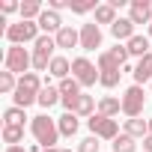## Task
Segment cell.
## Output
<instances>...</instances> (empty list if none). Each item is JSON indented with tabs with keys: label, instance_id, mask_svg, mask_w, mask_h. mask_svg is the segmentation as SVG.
Here are the masks:
<instances>
[{
	"label": "cell",
	"instance_id": "obj_1",
	"mask_svg": "<svg viewBox=\"0 0 152 152\" xmlns=\"http://www.w3.org/2000/svg\"><path fill=\"white\" fill-rule=\"evenodd\" d=\"M30 131H33V137H36V143H39L42 149H54V146H57V140H60L57 119H51L48 113H39V116H33V122H30Z\"/></svg>",
	"mask_w": 152,
	"mask_h": 152
},
{
	"label": "cell",
	"instance_id": "obj_2",
	"mask_svg": "<svg viewBox=\"0 0 152 152\" xmlns=\"http://www.w3.org/2000/svg\"><path fill=\"white\" fill-rule=\"evenodd\" d=\"M119 78H122V66H119L107 51H102V54H99V84L107 87V90H113V87L119 84Z\"/></svg>",
	"mask_w": 152,
	"mask_h": 152
},
{
	"label": "cell",
	"instance_id": "obj_3",
	"mask_svg": "<svg viewBox=\"0 0 152 152\" xmlns=\"http://www.w3.org/2000/svg\"><path fill=\"white\" fill-rule=\"evenodd\" d=\"M3 66L12 75H27V69L33 66V54H27L24 45H9V51L3 57Z\"/></svg>",
	"mask_w": 152,
	"mask_h": 152
},
{
	"label": "cell",
	"instance_id": "obj_4",
	"mask_svg": "<svg viewBox=\"0 0 152 152\" xmlns=\"http://www.w3.org/2000/svg\"><path fill=\"white\" fill-rule=\"evenodd\" d=\"M6 39L12 45H27V42H39V24L36 21H18V24H9L6 27Z\"/></svg>",
	"mask_w": 152,
	"mask_h": 152
},
{
	"label": "cell",
	"instance_id": "obj_5",
	"mask_svg": "<svg viewBox=\"0 0 152 152\" xmlns=\"http://www.w3.org/2000/svg\"><path fill=\"white\" fill-rule=\"evenodd\" d=\"M54 48H57V39L54 36H39V42L33 45V69L36 72H45L54 60Z\"/></svg>",
	"mask_w": 152,
	"mask_h": 152
},
{
	"label": "cell",
	"instance_id": "obj_6",
	"mask_svg": "<svg viewBox=\"0 0 152 152\" xmlns=\"http://www.w3.org/2000/svg\"><path fill=\"white\" fill-rule=\"evenodd\" d=\"M143 104H146V96H143V87H128L125 93H122V113L128 116V119H134V116H140L143 113Z\"/></svg>",
	"mask_w": 152,
	"mask_h": 152
},
{
	"label": "cell",
	"instance_id": "obj_7",
	"mask_svg": "<svg viewBox=\"0 0 152 152\" xmlns=\"http://www.w3.org/2000/svg\"><path fill=\"white\" fill-rule=\"evenodd\" d=\"M72 78L78 81L81 87H93L99 81V69L87 60V57H78V60H72Z\"/></svg>",
	"mask_w": 152,
	"mask_h": 152
},
{
	"label": "cell",
	"instance_id": "obj_8",
	"mask_svg": "<svg viewBox=\"0 0 152 152\" xmlns=\"http://www.w3.org/2000/svg\"><path fill=\"white\" fill-rule=\"evenodd\" d=\"M87 125H90V131H93L96 137H102V140H116V137H119L116 119H107V116H102V113H96L93 119H87Z\"/></svg>",
	"mask_w": 152,
	"mask_h": 152
},
{
	"label": "cell",
	"instance_id": "obj_9",
	"mask_svg": "<svg viewBox=\"0 0 152 152\" xmlns=\"http://www.w3.org/2000/svg\"><path fill=\"white\" fill-rule=\"evenodd\" d=\"M128 18L134 24H152V3L149 0H131L128 3Z\"/></svg>",
	"mask_w": 152,
	"mask_h": 152
},
{
	"label": "cell",
	"instance_id": "obj_10",
	"mask_svg": "<svg viewBox=\"0 0 152 152\" xmlns=\"http://www.w3.org/2000/svg\"><path fill=\"white\" fill-rule=\"evenodd\" d=\"M81 48H84V51H96V48H102V30H99L96 21H90V24L81 27Z\"/></svg>",
	"mask_w": 152,
	"mask_h": 152
},
{
	"label": "cell",
	"instance_id": "obj_11",
	"mask_svg": "<svg viewBox=\"0 0 152 152\" xmlns=\"http://www.w3.org/2000/svg\"><path fill=\"white\" fill-rule=\"evenodd\" d=\"M36 24H39V30H45V36H51V33L57 36V33L66 27V24H63V18H60V12H54V9H45V12L39 15V21H36Z\"/></svg>",
	"mask_w": 152,
	"mask_h": 152
},
{
	"label": "cell",
	"instance_id": "obj_12",
	"mask_svg": "<svg viewBox=\"0 0 152 152\" xmlns=\"http://www.w3.org/2000/svg\"><path fill=\"white\" fill-rule=\"evenodd\" d=\"M110 36H113L116 42L134 39V36H137V33H134V21H131V18H116V24L110 27Z\"/></svg>",
	"mask_w": 152,
	"mask_h": 152
},
{
	"label": "cell",
	"instance_id": "obj_13",
	"mask_svg": "<svg viewBox=\"0 0 152 152\" xmlns=\"http://www.w3.org/2000/svg\"><path fill=\"white\" fill-rule=\"evenodd\" d=\"M72 113L75 116H96V99L93 96H87V93H81L78 99H75V107H72Z\"/></svg>",
	"mask_w": 152,
	"mask_h": 152
},
{
	"label": "cell",
	"instance_id": "obj_14",
	"mask_svg": "<svg viewBox=\"0 0 152 152\" xmlns=\"http://www.w3.org/2000/svg\"><path fill=\"white\" fill-rule=\"evenodd\" d=\"M54 39H57V48H78L81 45V33L75 27H63Z\"/></svg>",
	"mask_w": 152,
	"mask_h": 152
},
{
	"label": "cell",
	"instance_id": "obj_15",
	"mask_svg": "<svg viewBox=\"0 0 152 152\" xmlns=\"http://www.w3.org/2000/svg\"><path fill=\"white\" fill-rule=\"evenodd\" d=\"M152 84V54H146L140 63H137V69H134V84L137 87H143V84Z\"/></svg>",
	"mask_w": 152,
	"mask_h": 152
},
{
	"label": "cell",
	"instance_id": "obj_16",
	"mask_svg": "<svg viewBox=\"0 0 152 152\" xmlns=\"http://www.w3.org/2000/svg\"><path fill=\"white\" fill-rule=\"evenodd\" d=\"M125 48H128V57H140V60H143L146 54H152V51H149V39H146V36H134V39H128V42H125Z\"/></svg>",
	"mask_w": 152,
	"mask_h": 152
},
{
	"label": "cell",
	"instance_id": "obj_17",
	"mask_svg": "<svg viewBox=\"0 0 152 152\" xmlns=\"http://www.w3.org/2000/svg\"><path fill=\"white\" fill-rule=\"evenodd\" d=\"M57 128H60V137H75L78 134V116L75 113H63L57 119Z\"/></svg>",
	"mask_w": 152,
	"mask_h": 152
},
{
	"label": "cell",
	"instance_id": "obj_18",
	"mask_svg": "<svg viewBox=\"0 0 152 152\" xmlns=\"http://www.w3.org/2000/svg\"><path fill=\"white\" fill-rule=\"evenodd\" d=\"M122 110V99H113V96H104L102 102H99V113L102 116H107V119H113L116 113Z\"/></svg>",
	"mask_w": 152,
	"mask_h": 152
},
{
	"label": "cell",
	"instance_id": "obj_19",
	"mask_svg": "<svg viewBox=\"0 0 152 152\" xmlns=\"http://www.w3.org/2000/svg\"><path fill=\"white\" fill-rule=\"evenodd\" d=\"M125 134L128 137H146L149 134V119H140V116L125 119Z\"/></svg>",
	"mask_w": 152,
	"mask_h": 152
},
{
	"label": "cell",
	"instance_id": "obj_20",
	"mask_svg": "<svg viewBox=\"0 0 152 152\" xmlns=\"http://www.w3.org/2000/svg\"><path fill=\"white\" fill-rule=\"evenodd\" d=\"M42 12L45 9H42L39 0H24V3H21V21H39Z\"/></svg>",
	"mask_w": 152,
	"mask_h": 152
},
{
	"label": "cell",
	"instance_id": "obj_21",
	"mask_svg": "<svg viewBox=\"0 0 152 152\" xmlns=\"http://www.w3.org/2000/svg\"><path fill=\"white\" fill-rule=\"evenodd\" d=\"M48 72L54 75V78L66 81V78H69V72H72V63H69L66 57H54V60H51V66H48Z\"/></svg>",
	"mask_w": 152,
	"mask_h": 152
},
{
	"label": "cell",
	"instance_id": "obj_22",
	"mask_svg": "<svg viewBox=\"0 0 152 152\" xmlns=\"http://www.w3.org/2000/svg\"><path fill=\"white\" fill-rule=\"evenodd\" d=\"M96 24H116V9L110 6V3H99V9H96Z\"/></svg>",
	"mask_w": 152,
	"mask_h": 152
},
{
	"label": "cell",
	"instance_id": "obj_23",
	"mask_svg": "<svg viewBox=\"0 0 152 152\" xmlns=\"http://www.w3.org/2000/svg\"><path fill=\"white\" fill-rule=\"evenodd\" d=\"M57 102H63L60 90H57V87H51V84H48V87H42V93H39V104H42V107H54Z\"/></svg>",
	"mask_w": 152,
	"mask_h": 152
},
{
	"label": "cell",
	"instance_id": "obj_24",
	"mask_svg": "<svg viewBox=\"0 0 152 152\" xmlns=\"http://www.w3.org/2000/svg\"><path fill=\"white\" fill-rule=\"evenodd\" d=\"M18 87L21 90H30V93H42V81H39V75L36 72H27V75H21V78H18Z\"/></svg>",
	"mask_w": 152,
	"mask_h": 152
},
{
	"label": "cell",
	"instance_id": "obj_25",
	"mask_svg": "<svg viewBox=\"0 0 152 152\" xmlns=\"http://www.w3.org/2000/svg\"><path fill=\"white\" fill-rule=\"evenodd\" d=\"M57 90H60V96H63V99H75V96H81V84L75 81V78L60 81V84H57Z\"/></svg>",
	"mask_w": 152,
	"mask_h": 152
},
{
	"label": "cell",
	"instance_id": "obj_26",
	"mask_svg": "<svg viewBox=\"0 0 152 152\" xmlns=\"http://www.w3.org/2000/svg\"><path fill=\"white\" fill-rule=\"evenodd\" d=\"M12 102H15V107H24V110H27L33 102H39V96H36V93H30V90H21V87H18V90H15V96H12Z\"/></svg>",
	"mask_w": 152,
	"mask_h": 152
},
{
	"label": "cell",
	"instance_id": "obj_27",
	"mask_svg": "<svg viewBox=\"0 0 152 152\" xmlns=\"http://www.w3.org/2000/svg\"><path fill=\"white\" fill-rule=\"evenodd\" d=\"M3 140L9 146H18L24 140V125H3Z\"/></svg>",
	"mask_w": 152,
	"mask_h": 152
},
{
	"label": "cell",
	"instance_id": "obj_28",
	"mask_svg": "<svg viewBox=\"0 0 152 152\" xmlns=\"http://www.w3.org/2000/svg\"><path fill=\"white\" fill-rule=\"evenodd\" d=\"M69 9L75 15H87V12H96L99 3H96V0H69Z\"/></svg>",
	"mask_w": 152,
	"mask_h": 152
},
{
	"label": "cell",
	"instance_id": "obj_29",
	"mask_svg": "<svg viewBox=\"0 0 152 152\" xmlns=\"http://www.w3.org/2000/svg\"><path fill=\"white\" fill-rule=\"evenodd\" d=\"M24 107H6V113H3V125H24Z\"/></svg>",
	"mask_w": 152,
	"mask_h": 152
},
{
	"label": "cell",
	"instance_id": "obj_30",
	"mask_svg": "<svg viewBox=\"0 0 152 152\" xmlns=\"http://www.w3.org/2000/svg\"><path fill=\"white\" fill-rule=\"evenodd\" d=\"M15 90H18V81H15V75L12 72H0V93L3 96H15Z\"/></svg>",
	"mask_w": 152,
	"mask_h": 152
},
{
	"label": "cell",
	"instance_id": "obj_31",
	"mask_svg": "<svg viewBox=\"0 0 152 152\" xmlns=\"http://www.w3.org/2000/svg\"><path fill=\"white\" fill-rule=\"evenodd\" d=\"M137 149V143H134V137H128V134H119L116 140H113V152H134Z\"/></svg>",
	"mask_w": 152,
	"mask_h": 152
},
{
	"label": "cell",
	"instance_id": "obj_32",
	"mask_svg": "<svg viewBox=\"0 0 152 152\" xmlns=\"http://www.w3.org/2000/svg\"><path fill=\"white\" fill-rule=\"evenodd\" d=\"M78 152H99V137H96V134L84 137V140H81V146H78Z\"/></svg>",
	"mask_w": 152,
	"mask_h": 152
},
{
	"label": "cell",
	"instance_id": "obj_33",
	"mask_svg": "<svg viewBox=\"0 0 152 152\" xmlns=\"http://www.w3.org/2000/svg\"><path fill=\"white\" fill-rule=\"evenodd\" d=\"M0 12L9 15V12H21V3H15V0H0Z\"/></svg>",
	"mask_w": 152,
	"mask_h": 152
},
{
	"label": "cell",
	"instance_id": "obj_34",
	"mask_svg": "<svg viewBox=\"0 0 152 152\" xmlns=\"http://www.w3.org/2000/svg\"><path fill=\"white\" fill-rule=\"evenodd\" d=\"M66 6H69V0H48V9H54V12H60Z\"/></svg>",
	"mask_w": 152,
	"mask_h": 152
},
{
	"label": "cell",
	"instance_id": "obj_35",
	"mask_svg": "<svg viewBox=\"0 0 152 152\" xmlns=\"http://www.w3.org/2000/svg\"><path fill=\"white\" fill-rule=\"evenodd\" d=\"M143 152H152V134L143 137Z\"/></svg>",
	"mask_w": 152,
	"mask_h": 152
},
{
	"label": "cell",
	"instance_id": "obj_36",
	"mask_svg": "<svg viewBox=\"0 0 152 152\" xmlns=\"http://www.w3.org/2000/svg\"><path fill=\"white\" fill-rule=\"evenodd\" d=\"M45 152H72V149H63V146H54V149H45Z\"/></svg>",
	"mask_w": 152,
	"mask_h": 152
},
{
	"label": "cell",
	"instance_id": "obj_37",
	"mask_svg": "<svg viewBox=\"0 0 152 152\" xmlns=\"http://www.w3.org/2000/svg\"><path fill=\"white\" fill-rule=\"evenodd\" d=\"M6 152H24L21 146H6Z\"/></svg>",
	"mask_w": 152,
	"mask_h": 152
},
{
	"label": "cell",
	"instance_id": "obj_38",
	"mask_svg": "<svg viewBox=\"0 0 152 152\" xmlns=\"http://www.w3.org/2000/svg\"><path fill=\"white\" fill-rule=\"evenodd\" d=\"M149 134H152V119H149Z\"/></svg>",
	"mask_w": 152,
	"mask_h": 152
},
{
	"label": "cell",
	"instance_id": "obj_39",
	"mask_svg": "<svg viewBox=\"0 0 152 152\" xmlns=\"http://www.w3.org/2000/svg\"><path fill=\"white\" fill-rule=\"evenodd\" d=\"M149 36H152V24H149Z\"/></svg>",
	"mask_w": 152,
	"mask_h": 152
}]
</instances>
